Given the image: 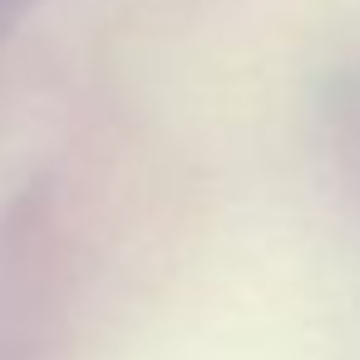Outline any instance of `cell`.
I'll list each match as a JSON object with an SVG mask.
<instances>
[{
  "label": "cell",
  "instance_id": "6da1fadb",
  "mask_svg": "<svg viewBox=\"0 0 360 360\" xmlns=\"http://www.w3.org/2000/svg\"><path fill=\"white\" fill-rule=\"evenodd\" d=\"M25 6H35V0H0V35H6V30L25 15Z\"/></svg>",
  "mask_w": 360,
  "mask_h": 360
}]
</instances>
